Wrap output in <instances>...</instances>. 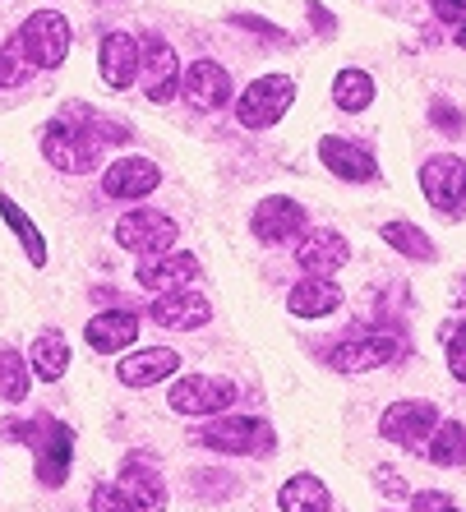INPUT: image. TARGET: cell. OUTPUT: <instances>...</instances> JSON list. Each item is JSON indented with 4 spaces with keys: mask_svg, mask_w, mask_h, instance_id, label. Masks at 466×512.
Listing matches in <instances>:
<instances>
[{
    "mask_svg": "<svg viewBox=\"0 0 466 512\" xmlns=\"http://www.w3.org/2000/svg\"><path fill=\"white\" fill-rule=\"evenodd\" d=\"M443 351H448L453 379L466 383V323H448V328H443Z\"/></svg>",
    "mask_w": 466,
    "mask_h": 512,
    "instance_id": "4dcf8cb0",
    "label": "cell"
},
{
    "mask_svg": "<svg viewBox=\"0 0 466 512\" xmlns=\"http://www.w3.org/2000/svg\"><path fill=\"white\" fill-rule=\"evenodd\" d=\"M176 74H180V56L171 42L162 37H148L139 42V84L153 102H171L176 97Z\"/></svg>",
    "mask_w": 466,
    "mask_h": 512,
    "instance_id": "8fae6325",
    "label": "cell"
},
{
    "mask_svg": "<svg viewBox=\"0 0 466 512\" xmlns=\"http://www.w3.org/2000/svg\"><path fill=\"white\" fill-rule=\"evenodd\" d=\"M102 79L111 88H130L139 79V42L130 33H107L102 37Z\"/></svg>",
    "mask_w": 466,
    "mask_h": 512,
    "instance_id": "44dd1931",
    "label": "cell"
},
{
    "mask_svg": "<svg viewBox=\"0 0 466 512\" xmlns=\"http://www.w3.org/2000/svg\"><path fill=\"white\" fill-rule=\"evenodd\" d=\"M333 102L342 111H365L374 102V79L365 70H342L333 79Z\"/></svg>",
    "mask_w": 466,
    "mask_h": 512,
    "instance_id": "83f0119b",
    "label": "cell"
},
{
    "mask_svg": "<svg viewBox=\"0 0 466 512\" xmlns=\"http://www.w3.org/2000/svg\"><path fill=\"white\" fill-rule=\"evenodd\" d=\"M430 116H434V125H439L443 134H462V116H457V107L448 102V97H434V107H430Z\"/></svg>",
    "mask_w": 466,
    "mask_h": 512,
    "instance_id": "d6a6232c",
    "label": "cell"
},
{
    "mask_svg": "<svg viewBox=\"0 0 466 512\" xmlns=\"http://www.w3.org/2000/svg\"><path fill=\"white\" fill-rule=\"evenodd\" d=\"M402 342L393 333H360V337H347L328 351V365L337 374H365V370H379L388 360H397Z\"/></svg>",
    "mask_w": 466,
    "mask_h": 512,
    "instance_id": "9c48e42d",
    "label": "cell"
},
{
    "mask_svg": "<svg viewBox=\"0 0 466 512\" xmlns=\"http://www.w3.org/2000/svg\"><path fill=\"white\" fill-rule=\"evenodd\" d=\"M153 319L162 328H176V333H190V328H204L213 319V305L199 291H162L153 300Z\"/></svg>",
    "mask_w": 466,
    "mask_h": 512,
    "instance_id": "9a60e30c",
    "label": "cell"
},
{
    "mask_svg": "<svg viewBox=\"0 0 466 512\" xmlns=\"http://www.w3.org/2000/svg\"><path fill=\"white\" fill-rule=\"evenodd\" d=\"M28 443H33V457H37V480L47 489L65 485V476H70V429L60 425V420H37V429H28Z\"/></svg>",
    "mask_w": 466,
    "mask_h": 512,
    "instance_id": "52a82bcc",
    "label": "cell"
},
{
    "mask_svg": "<svg viewBox=\"0 0 466 512\" xmlns=\"http://www.w3.org/2000/svg\"><path fill=\"white\" fill-rule=\"evenodd\" d=\"M250 231L259 240H268V245H282V240H291L296 231H305V208H300L296 199H287V194H273V199H263L259 208H254Z\"/></svg>",
    "mask_w": 466,
    "mask_h": 512,
    "instance_id": "4fadbf2b",
    "label": "cell"
},
{
    "mask_svg": "<svg viewBox=\"0 0 466 512\" xmlns=\"http://www.w3.org/2000/svg\"><path fill=\"white\" fill-rule=\"evenodd\" d=\"M134 277H139V286L162 296V291H176L180 282H194L199 263H194V254H157V259H139Z\"/></svg>",
    "mask_w": 466,
    "mask_h": 512,
    "instance_id": "d6986e66",
    "label": "cell"
},
{
    "mask_svg": "<svg viewBox=\"0 0 466 512\" xmlns=\"http://www.w3.org/2000/svg\"><path fill=\"white\" fill-rule=\"evenodd\" d=\"M430 457L439 466H466V425H457V420H448V425H434L430 434Z\"/></svg>",
    "mask_w": 466,
    "mask_h": 512,
    "instance_id": "f1b7e54d",
    "label": "cell"
},
{
    "mask_svg": "<svg viewBox=\"0 0 466 512\" xmlns=\"http://www.w3.org/2000/svg\"><path fill=\"white\" fill-rule=\"evenodd\" d=\"M434 14L443 24H466V0H434Z\"/></svg>",
    "mask_w": 466,
    "mask_h": 512,
    "instance_id": "e575fe53",
    "label": "cell"
},
{
    "mask_svg": "<svg viewBox=\"0 0 466 512\" xmlns=\"http://www.w3.org/2000/svg\"><path fill=\"white\" fill-rule=\"evenodd\" d=\"M190 443H204V448H217V453L268 457L273 453V429L263 425V420H250V416H227V420H213V425L190 429Z\"/></svg>",
    "mask_w": 466,
    "mask_h": 512,
    "instance_id": "277c9868",
    "label": "cell"
},
{
    "mask_svg": "<svg viewBox=\"0 0 466 512\" xmlns=\"http://www.w3.org/2000/svg\"><path fill=\"white\" fill-rule=\"evenodd\" d=\"M231 402H236V383L222 379V374H185V379L171 383L167 397V406L180 416H213Z\"/></svg>",
    "mask_w": 466,
    "mask_h": 512,
    "instance_id": "5b68a950",
    "label": "cell"
},
{
    "mask_svg": "<svg viewBox=\"0 0 466 512\" xmlns=\"http://www.w3.org/2000/svg\"><path fill=\"white\" fill-rule=\"evenodd\" d=\"M93 512H120L116 485H97V489H93Z\"/></svg>",
    "mask_w": 466,
    "mask_h": 512,
    "instance_id": "d590c367",
    "label": "cell"
},
{
    "mask_svg": "<svg viewBox=\"0 0 466 512\" xmlns=\"http://www.w3.org/2000/svg\"><path fill=\"white\" fill-rule=\"evenodd\" d=\"M277 503H282V512H328V485L314 476H291L287 485H282V494H277Z\"/></svg>",
    "mask_w": 466,
    "mask_h": 512,
    "instance_id": "cb8c5ba5",
    "label": "cell"
},
{
    "mask_svg": "<svg viewBox=\"0 0 466 512\" xmlns=\"http://www.w3.org/2000/svg\"><path fill=\"white\" fill-rule=\"evenodd\" d=\"M379 236L393 245L402 259H416V263H425V259H434V240L425 236V231L416 227V222H383L379 227Z\"/></svg>",
    "mask_w": 466,
    "mask_h": 512,
    "instance_id": "484cf974",
    "label": "cell"
},
{
    "mask_svg": "<svg viewBox=\"0 0 466 512\" xmlns=\"http://www.w3.org/2000/svg\"><path fill=\"white\" fill-rule=\"evenodd\" d=\"M28 360H33V370L42 374V379L56 383L60 374L70 370V346H65V337L42 333V337L33 342V351H28Z\"/></svg>",
    "mask_w": 466,
    "mask_h": 512,
    "instance_id": "4316f807",
    "label": "cell"
},
{
    "mask_svg": "<svg viewBox=\"0 0 466 512\" xmlns=\"http://www.w3.org/2000/svg\"><path fill=\"white\" fill-rule=\"evenodd\" d=\"M291 102H296V79L291 74H263V79H254L240 93L236 120L245 130H268V125H277V120L287 116Z\"/></svg>",
    "mask_w": 466,
    "mask_h": 512,
    "instance_id": "3957f363",
    "label": "cell"
},
{
    "mask_svg": "<svg viewBox=\"0 0 466 512\" xmlns=\"http://www.w3.org/2000/svg\"><path fill=\"white\" fill-rule=\"evenodd\" d=\"M342 305V291L333 286V277H305L287 291V310L300 314V319H323Z\"/></svg>",
    "mask_w": 466,
    "mask_h": 512,
    "instance_id": "7402d4cb",
    "label": "cell"
},
{
    "mask_svg": "<svg viewBox=\"0 0 466 512\" xmlns=\"http://www.w3.org/2000/svg\"><path fill=\"white\" fill-rule=\"evenodd\" d=\"M347 259H351V245L342 240V231H333V227L310 231L296 250V263L310 277H333L337 268H347Z\"/></svg>",
    "mask_w": 466,
    "mask_h": 512,
    "instance_id": "5bb4252c",
    "label": "cell"
},
{
    "mask_svg": "<svg viewBox=\"0 0 466 512\" xmlns=\"http://www.w3.org/2000/svg\"><path fill=\"white\" fill-rule=\"evenodd\" d=\"M420 190L430 199V208H439L443 217H457L466 208V162L462 157H430L420 167Z\"/></svg>",
    "mask_w": 466,
    "mask_h": 512,
    "instance_id": "8992f818",
    "label": "cell"
},
{
    "mask_svg": "<svg viewBox=\"0 0 466 512\" xmlns=\"http://www.w3.org/2000/svg\"><path fill=\"white\" fill-rule=\"evenodd\" d=\"M171 370H180L176 351H171V346H148V351H139V356L120 360L116 379L125 383V388H153V383H162Z\"/></svg>",
    "mask_w": 466,
    "mask_h": 512,
    "instance_id": "ffe728a7",
    "label": "cell"
},
{
    "mask_svg": "<svg viewBox=\"0 0 466 512\" xmlns=\"http://www.w3.org/2000/svg\"><path fill=\"white\" fill-rule=\"evenodd\" d=\"M439 425V406L434 402H393L388 411L379 416V434L388 443H402V448H420V443L434 434Z\"/></svg>",
    "mask_w": 466,
    "mask_h": 512,
    "instance_id": "30bf717a",
    "label": "cell"
},
{
    "mask_svg": "<svg viewBox=\"0 0 466 512\" xmlns=\"http://www.w3.org/2000/svg\"><path fill=\"white\" fill-rule=\"evenodd\" d=\"M88 107H65V116L51 120L47 134H42V157H47L56 171H70V176H84V171H97L102 162V143L88 130Z\"/></svg>",
    "mask_w": 466,
    "mask_h": 512,
    "instance_id": "6da1fadb",
    "label": "cell"
},
{
    "mask_svg": "<svg viewBox=\"0 0 466 512\" xmlns=\"http://www.w3.org/2000/svg\"><path fill=\"white\" fill-rule=\"evenodd\" d=\"M134 337H139V314L130 310H107V314H97L93 323H88V346L93 351H120V346H130Z\"/></svg>",
    "mask_w": 466,
    "mask_h": 512,
    "instance_id": "603a6c76",
    "label": "cell"
},
{
    "mask_svg": "<svg viewBox=\"0 0 466 512\" xmlns=\"http://www.w3.org/2000/svg\"><path fill=\"white\" fill-rule=\"evenodd\" d=\"M0 397L5 402H24L28 397V370L19 351H0Z\"/></svg>",
    "mask_w": 466,
    "mask_h": 512,
    "instance_id": "f546056e",
    "label": "cell"
},
{
    "mask_svg": "<svg viewBox=\"0 0 466 512\" xmlns=\"http://www.w3.org/2000/svg\"><path fill=\"white\" fill-rule=\"evenodd\" d=\"M0 217H5V222H10V231L19 236V245H24L28 263H33V268H42V263H47V240H42V231L28 222V213L10 199V194H0Z\"/></svg>",
    "mask_w": 466,
    "mask_h": 512,
    "instance_id": "d4e9b609",
    "label": "cell"
},
{
    "mask_svg": "<svg viewBox=\"0 0 466 512\" xmlns=\"http://www.w3.org/2000/svg\"><path fill=\"white\" fill-rule=\"evenodd\" d=\"M185 102L194 111H217L231 97V74L217 65V60H194L190 74H185Z\"/></svg>",
    "mask_w": 466,
    "mask_h": 512,
    "instance_id": "e0dca14e",
    "label": "cell"
},
{
    "mask_svg": "<svg viewBox=\"0 0 466 512\" xmlns=\"http://www.w3.org/2000/svg\"><path fill=\"white\" fill-rule=\"evenodd\" d=\"M116 240L130 254H167L176 245V222L167 213H153V208H134L116 222Z\"/></svg>",
    "mask_w": 466,
    "mask_h": 512,
    "instance_id": "ba28073f",
    "label": "cell"
},
{
    "mask_svg": "<svg viewBox=\"0 0 466 512\" xmlns=\"http://www.w3.org/2000/svg\"><path fill=\"white\" fill-rule=\"evenodd\" d=\"M19 56L28 60V65H37V70H56V65H65V56H70V24H65V14L56 10H37L28 14V24L19 28Z\"/></svg>",
    "mask_w": 466,
    "mask_h": 512,
    "instance_id": "7a4b0ae2",
    "label": "cell"
},
{
    "mask_svg": "<svg viewBox=\"0 0 466 512\" xmlns=\"http://www.w3.org/2000/svg\"><path fill=\"white\" fill-rule=\"evenodd\" d=\"M24 56H19V47H0V88H10L24 79Z\"/></svg>",
    "mask_w": 466,
    "mask_h": 512,
    "instance_id": "1f68e13d",
    "label": "cell"
},
{
    "mask_svg": "<svg viewBox=\"0 0 466 512\" xmlns=\"http://www.w3.org/2000/svg\"><path fill=\"white\" fill-rule=\"evenodd\" d=\"M448 512H457V508H448Z\"/></svg>",
    "mask_w": 466,
    "mask_h": 512,
    "instance_id": "f35d334b",
    "label": "cell"
},
{
    "mask_svg": "<svg viewBox=\"0 0 466 512\" xmlns=\"http://www.w3.org/2000/svg\"><path fill=\"white\" fill-rule=\"evenodd\" d=\"M157 180H162V171L148 157H120V162L107 167L102 185H107L111 199H144V194L157 190Z\"/></svg>",
    "mask_w": 466,
    "mask_h": 512,
    "instance_id": "ac0fdd59",
    "label": "cell"
},
{
    "mask_svg": "<svg viewBox=\"0 0 466 512\" xmlns=\"http://www.w3.org/2000/svg\"><path fill=\"white\" fill-rule=\"evenodd\" d=\"M457 42H462V47H466V24H457Z\"/></svg>",
    "mask_w": 466,
    "mask_h": 512,
    "instance_id": "74e56055",
    "label": "cell"
},
{
    "mask_svg": "<svg viewBox=\"0 0 466 512\" xmlns=\"http://www.w3.org/2000/svg\"><path fill=\"white\" fill-rule=\"evenodd\" d=\"M120 512H167V485L148 462H130L116 480Z\"/></svg>",
    "mask_w": 466,
    "mask_h": 512,
    "instance_id": "7c38bea8",
    "label": "cell"
},
{
    "mask_svg": "<svg viewBox=\"0 0 466 512\" xmlns=\"http://www.w3.org/2000/svg\"><path fill=\"white\" fill-rule=\"evenodd\" d=\"M379 489H383V494H397V499H402V494H407V480L397 476V471H388V466H379Z\"/></svg>",
    "mask_w": 466,
    "mask_h": 512,
    "instance_id": "8d00e7d4",
    "label": "cell"
},
{
    "mask_svg": "<svg viewBox=\"0 0 466 512\" xmlns=\"http://www.w3.org/2000/svg\"><path fill=\"white\" fill-rule=\"evenodd\" d=\"M411 508H416V512H448L453 503H448V494H439V489H425V494H416V499H411Z\"/></svg>",
    "mask_w": 466,
    "mask_h": 512,
    "instance_id": "836d02e7",
    "label": "cell"
},
{
    "mask_svg": "<svg viewBox=\"0 0 466 512\" xmlns=\"http://www.w3.org/2000/svg\"><path fill=\"white\" fill-rule=\"evenodd\" d=\"M319 162L333 171L337 180H351V185H360V180H379V167H374V157L365 153V148H356L351 139H337V134H323Z\"/></svg>",
    "mask_w": 466,
    "mask_h": 512,
    "instance_id": "2e32d148",
    "label": "cell"
}]
</instances>
